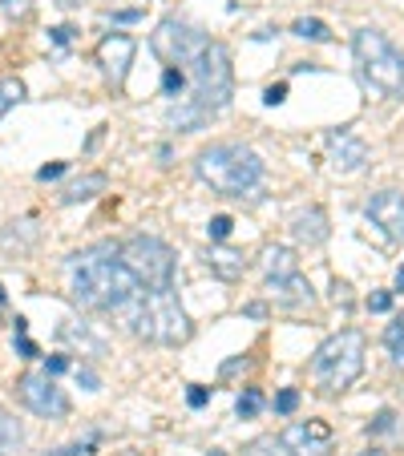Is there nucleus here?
<instances>
[{"label": "nucleus", "instance_id": "1", "mask_svg": "<svg viewBox=\"0 0 404 456\" xmlns=\"http://www.w3.org/2000/svg\"><path fill=\"white\" fill-rule=\"evenodd\" d=\"M186 77H190V93L166 113V125L178 129V134H194V129L215 122L218 113L230 105V97H235V57H230V45L206 41L194 53V61L186 65Z\"/></svg>", "mask_w": 404, "mask_h": 456}, {"label": "nucleus", "instance_id": "2", "mask_svg": "<svg viewBox=\"0 0 404 456\" xmlns=\"http://www.w3.org/2000/svg\"><path fill=\"white\" fill-rule=\"evenodd\" d=\"M65 275H69V299L81 311H122L142 291L117 259V243H97L73 255Z\"/></svg>", "mask_w": 404, "mask_h": 456}, {"label": "nucleus", "instance_id": "3", "mask_svg": "<svg viewBox=\"0 0 404 456\" xmlns=\"http://www.w3.org/2000/svg\"><path fill=\"white\" fill-rule=\"evenodd\" d=\"M352 53H356V77H360L368 97L376 101L404 97V53L388 41L384 28H372V25L356 28Z\"/></svg>", "mask_w": 404, "mask_h": 456}, {"label": "nucleus", "instance_id": "4", "mask_svg": "<svg viewBox=\"0 0 404 456\" xmlns=\"http://www.w3.org/2000/svg\"><path fill=\"white\" fill-rule=\"evenodd\" d=\"M194 174H198V182H206L215 194L243 198L263 182L267 166H263V158H259L251 146H243V142H215V146L198 149Z\"/></svg>", "mask_w": 404, "mask_h": 456}, {"label": "nucleus", "instance_id": "5", "mask_svg": "<svg viewBox=\"0 0 404 456\" xmlns=\"http://www.w3.org/2000/svg\"><path fill=\"white\" fill-rule=\"evenodd\" d=\"M364 356H368V339L356 327L328 335L312 356V380L324 396H340L348 392L360 376H364Z\"/></svg>", "mask_w": 404, "mask_h": 456}, {"label": "nucleus", "instance_id": "6", "mask_svg": "<svg viewBox=\"0 0 404 456\" xmlns=\"http://www.w3.org/2000/svg\"><path fill=\"white\" fill-rule=\"evenodd\" d=\"M117 259L134 275V283L146 287V291H158V287H174V271H178V259H174V247L162 243L154 235H134L117 247Z\"/></svg>", "mask_w": 404, "mask_h": 456}, {"label": "nucleus", "instance_id": "7", "mask_svg": "<svg viewBox=\"0 0 404 456\" xmlns=\"http://www.w3.org/2000/svg\"><path fill=\"white\" fill-rule=\"evenodd\" d=\"M142 311H146V344H162V347H178L190 339V315L182 311L174 287H158L146 291L142 287Z\"/></svg>", "mask_w": 404, "mask_h": 456}, {"label": "nucleus", "instance_id": "8", "mask_svg": "<svg viewBox=\"0 0 404 456\" xmlns=\"http://www.w3.org/2000/svg\"><path fill=\"white\" fill-rule=\"evenodd\" d=\"M206 41L211 37H206L198 25H190V21H182V16H166V21H158V28L150 33V53L162 65L186 69V65L194 61V53H198Z\"/></svg>", "mask_w": 404, "mask_h": 456}, {"label": "nucleus", "instance_id": "9", "mask_svg": "<svg viewBox=\"0 0 404 456\" xmlns=\"http://www.w3.org/2000/svg\"><path fill=\"white\" fill-rule=\"evenodd\" d=\"M16 400L45 420H65L69 408H73L69 396H65V388H57V376H45V371H25V376L16 380Z\"/></svg>", "mask_w": 404, "mask_h": 456}, {"label": "nucleus", "instance_id": "10", "mask_svg": "<svg viewBox=\"0 0 404 456\" xmlns=\"http://www.w3.org/2000/svg\"><path fill=\"white\" fill-rule=\"evenodd\" d=\"M134 53H138V41L129 37V33H110V37H101L97 65H101V73H105V81H110L114 89L126 85L129 65H134Z\"/></svg>", "mask_w": 404, "mask_h": 456}, {"label": "nucleus", "instance_id": "11", "mask_svg": "<svg viewBox=\"0 0 404 456\" xmlns=\"http://www.w3.org/2000/svg\"><path fill=\"white\" fill-rule=\"evenodd\" d=\"M279 440L291 448V456H328L331 452V428L324 420H295L279 432Z\"/></svg>", "mask_w": 404, "mask_h": 456}, {"label": "nucleus", "instance_id": "12", "mask_svg": "<svg viewBox=\"0 0 404 456\" xmlns=\"http://www.w3.org/2000/svg\"><path fill=\"white\" fill-rule=\"evenodd\" d=\"M364 214L376 222L392 243H404V194L400 190H380V194H372Z\"/></svg>", "mask_w": 404, "mask_h": 456}, {"label": "nucleus", "instance_id": "13", "mask_svg": "<svg viewBox=\"0 0 404 456\" xmlns=\"http://www.w3.org/2000/svg\"><path fill=\"white\" fill-rule=\"evenodd\" d=\"M328 161L336 174H360L368 166V142L348 134V129L328 134Z\"/></svg>", "mask_w": 404, "mask_h": 456}, {"label": "nucleus", "instance_id": "14", "mask_svg": "<svg viewBox=\"0 0 404 456\" xmlns=\"http://www.w3.org/2000/svg\"><path fill=\"white\" fill-rule=\"evenodd\" d=\"M328 235H331V226H328V210L324 206H307L291 218V238L299 247H324Z\"/></svg>", "mask_w": 404, "mask_h": 456}, {"label": "nucleus", "instance_id": "15", "mask_svg": "<svg viewBox=\"0 0 404 456\" xmlns=\"http://www.w3.org/2000/svg\"><path fill=\"white\" fill-rule=\"evenodd\" d=\"M267 291H271V303H275V307H287V311L291 307H312V303H316V291H312V283H307L299 271L287 275V279H271Z\"/></svg>", "mask_w": 404, "mask_h": 456}, {"label": "nucleus", "instance_id": "16", "mask_svg": "<svg viewBox=\"0 0 404 456\" xmlns=\"http://www.w3.org/2000/svg\"><path fill=\"white\" fill-rule=\"evenodd\" d=\"M206 267H211V275L227 279V283L243 279V271H247V263H243V250L227 247V243H211V250H206Z\"/></svg>", "mask_w": 404, "mask_h": 456}, {"label": "nucleus", "instance_id": "17", "mask_svg": "<svg viewBox=\"0 0 404 456\" xmlns=\"http://www.w3.org/2000/svg\"><path fill=\"white\" fill-rule=\"evenodd\" d=\"M105 186H110V178H105L101 170L81 174V178H73V182L61 190V206H77V202H89V198L105 194Z\"/></svg>", "mask_w": 404, "mask_h": 456}, {"label": "nucleus", "instance_id": "18", "mask_svg": "<svg viewBox=\"0 0 404 456\" xmlns=\"http://www.w3.org/2000/svg\"><path fill=\"white\" fill-rule=\"evenodd\" d=\"M299 271V259H295V250L291 247H271L263 255V275H267V283L271 279H287V275Z\"/></svg>", "mask_w": 404, "mask_h": 456}, {"label": "nucleus", "instance_id": "19", "mask_svg": "<svg viewBox=\"0 0 404 456\" xmlns=\"http://www.w3.org/2000/svg\"><path fill=\"white\" fill-rule=\"evenodd\" d=\"M37 218H21V222H9V230L0 235V243H4V250H25V247H33L37 243Z\"/></svg>", "mask_w": 404, "mask_h": 456}, {"label": "nucleus", "instance_id": "20", "mask_svg": "<svg viewBox=\"0 0 404 456\" xmlns=\"http://www.w3.org/2000/svg\"><path fill=\"white\" fill-rule=\"evenodd\" d=\"M21 444H25V432L16 424V416L9 408H0V456H16L21 452Z\"/></svg>", "mask_w": 404, "mask_h": 456}, {"label": "nucleus", "instance_id": "21", "mask_svg": "<svg viewBox=\"0 0 404 456\" xmlns=\"http://www.w3.org/2000/svg\"><path fill=\"white\" fill-rule=\"evenodd\" d=\"M61 339H69V344H77V347H85L93 359L105 356V344H101L93 332H89L85 323H61Z\"/></svg>", "mask_w": 404, "mask_h": 456}, {"label": "nucleus", "instance_id": "22", "mask_svg": "<svg viewBox=\"0 0 404 456\" xmlns=\"http://www.w3.org/2000/svg\"><path fill=\"white\" fill-rule=\"evenodd\" d=\"M291 33L303 37V41H316V45H328V41H331V28L324 25L319 16H299V21L291 25Z\"/></svg>", "mask_w": 404, "mask_h": 456}, {"label": "nucleus", "instance_id": "23", "mask_svg": "<svg viewBox=\"0 0 404 456\" xmlns=\"http://www.w3.org/2000/svg\"><path fill=\"white\" fill-rule=\"evenodd\" d=\"M263 408H267V400H263L259 388H243L239 400H235V416H239V420H255Z\"/></svg>", "mask_w": 404, "mask_h": 456}, {"label": "nucleus", "instance_id": "24", "mask_svg": "<svg viewBox=\"0 0 404 456\" xmlns=\"http://www.w3.org/2000/svg\"><path fill=\"white\" fill-rule=\"evenodd\" d=\"M243 456H291V448L279 436H255L247 448H243Z\"/></svg>", "mask_w": 404, "mask_h": 456}, {"label": "nucleus", "instance_id": "25", "mask_svg": "<svg viewBox=\"0 0 404 456\" xmlns=\"http://www.w3.org/2000/svg\"><path fill=\"white\" fill-rule=\"evenodd\" d=\"M21 101H25V85H21L16 77H4V81H0V117L9 110H16Z\"/></svg>", "mask_w": 404, "mask_h": 456}, {"label": "nucleus", "instance_id": "26", "mask_svg": "<svg viewBox=\"0 0 404 456\" xmlns=\"http://www.w3.org/2000/svg\"><path fill=\"white\" fill-rule=\"evenodd\" d=\"M384 344H388V351H392V359L404 368V315H396V319L384 327Z\"/></svg>", "mask_w": 404, "mask_h": 456}, {"label": "nucleus", "instance_id": "27", "mask_svg": "<svg viewBox=\"0 0 404 456\" xmlns=\"http://www.w3.org/2000/svg\"><path fill=\"white\" fill-rule=\"evenodd\" d=\"M162 93H166V97H182V93H186V69H178V65H166V73H162Z\"/></svg>", "mask_w": 404, "mask_h": 456}, {"label": "nucleus", "instance_id": "28", "mask_svg": "<svg viewBox=\"0 0 404 456\" xmlns=\"http://www.w3.org/2000/svg\"><path fill=\"white\" fill-rule=\"evenodd\" d=\"M299 388H279L275 400H271V408H275V416H295V408H299Z\"/></svg>", "mask_w": 404, "mask_h": 456}, {"label": "nucleus", "instance_id": "29", "mask_svg": "<svg viewBox=\"0 0 404 456\" xmlns=\"http://www.w3.org/2000/svg\"><path fill=\"white\" fill-rule=\"evenodd\" d=\"M230 230H235V218H230V214H215V218L206 222V235H211V243H227Z\"/></svg>", "mask_w": 404, "mask_h": 456}, {"label": "nucleus", "instance_id": "30", "mask_svg": "<svg viewBox=\"0 0 404 456\" xmlns=\"http://www.w3.org/2000/svg\"><path fill=\"white\" fill-rule=\"evenodd\" d=\"M380 432H396V412L392 408H380L372 424H368V436H380Z\"/></svg>", "mask_w": 404, "mask_h": 456}, {"label": "nucleus", "instance_id": "31", "mask_svg": "<svg viewBox=\"0 0 404 456\" xmlns=\"http://www.w3.org/2000/svg\"><path fill=\"white\" fill-rule=\"evenodd\" d=\"M364 307L372 311V315H384V311H392V291H372V295L364 299Z\"/></svg>", "mask_w": 404, "mask_h": 456}, {"label": "nucleus", "instance_id": "32", "mask_svg": "<svg viewBox=\"0 0 404 456\" xmlns=\"http://www.w3.org/2000/svg\"><path fill=\"white\" fill-rule=\"evenodd\" d=\"M247 368H251V359H247V356H235V359H227V364L218 368V376H223V380H230V376H239V371H247Z\"/></svg>", "mask_w": 404, "mask_h": 456}, {"label": "nucleus", "instance_id": "33", "mask_svg": "<svg viewBox=\"0 0 404 456\" xmlns=\"http://www.w3.org/2000/svg\"><path fill=\"white\" fill-rule=\"evenodd\" d=\"M65 170H69L65 161H49V166H41V170H37V182H57Z\"/></svg>", "mask_w": 404, "mask_h": 456}, {"label": "nucleus", "instance_id": "34", "mask_svg": "<svg viewBox=\"0 0 404 456\" xmlns=\"http://www.w3.org/2000/svg\"><path fill=\"white\" fill-rule=\"evenodd\" d=\"M206 400H211V388H202V383H190L186 404H190V408H206Z\"/></svg>", "mask_w": 404, "mask_h": 456}, {"label": "nucleus", "instance_id": "35", "mask_svg": "<svg viewBox=\"0 0 404 456\" xmlns=\"http://www.w3.org/2000/svg\"><path fill=\"white\" fill-rule=\"evenodd\" d=\"M263 101H267V105H283V101H287V81H279V85H267Z\"/></svg>", "mask_w": 404, "mask_h": 456}, {"label": "nucleus", "instance_id": "36", "mask_svg": "<svg viewBox=\"0 0 404 456\" xmlns=\"http://www.w3.org/2000/svg\"><path fill=\"white\" fill-rule=\"evenodd\" d=\"M49 37H53V45H69V41L77 37V28L73 25H57V28H49Z\"/></svg>", "mask_w": 404, "mask_h": 456}, {"label": "nucleus", "instance_id": "37", "mask_svg": "<svg viewBox=\"0 0 404 456\" xmlns=\"http://www.w3.org/2000/svg\"><path fill=\"white\" fill-rule=\"evenodd\" d=\"M45 376H61V371H69V356H53V359H45Z\"/></svg>", "mask_w": 404, "mask_h": 456}, {"label": "nucleus", "instance_id": "38", "mask_svg": "<svg viewBox=\"0 0 404 456\" xmlns=\"http://www.w3.org/2000/svg\"><path fill=\"white\" fill-rule=\"evenodd\" d=\"M16 351H21V359H37V356H41L37 344H33L28 335H16Z\"/></svg>", "mask_w": 404, "mask_h": 456}, {"label": "nucleus", "instance_id": "39", "mask_svg": "<svg viewBox=\"0 0 404 456\" xmlns=\"http://www.w3.org/2000/svg\"><path fill=\"white\" fill-rule=\"evenodd\" d=\"M77 383H81L85 392H97V388H101V380H97V376H93L89 368H77Z\"/></svg>", "mask_w": 404, "mask_h": 456}, {"label": "nucleus", "instance_id": "40", "mask_svg": "<svg viewBox=\"0 0 404 456\" xmlns=\"http://www.w3.org/2000/svg\"><path fill=\"white\" fill-rule=\"evenodd\" d=\"M117 21V25H134V21H142V9H117V13H110Z\"/></svg>", "mask_w": 404, "mask_h": 456}, {"label": "nucleus", "instance_id": "41", "mask_svg": "<svg viewBox=\"0 0 404 456\" xmlns=\"http://www.w3.org/2000/svg\"><path fill=\"white\" fill-rule=\"evenodd\" d=\"M243 315H247V319H267V315H271V307H267V303H247V307H243Z\"/></svg>", "mask_w": 404, "mask_h": 456}, {"label": "nucleus", "instance_id": "42", "mask_svg": "<svg viewBox=\"0 0 404 456\" xmlns=\"http://www.w3.org/2000/svg\"><path fill=\"white\" fill-rule=\"evenodd\" d=\"M331 299H336V303H344V307H348V283H336V287H331Z\"/></svg>", "mask_w": 404, "mask_h": 456}, {"label": "nucleus", "instance_id": "43", "mask_svg": "<svg viewBox=\"0 0 404 456\" xmlns=\"http://www.w3.org/2000/svg\"><path fill=\"white\" fill-rule=\"evenodd\" d=\"M85 0H57V9H65V13H73V9H81Z\"/></svg>", "mask_w": 404, "mask_h": 456}, {"label": "nucleus", "instance_id": "44", "mask_svg": "<svg viewBox=\"0 0 404 456\" xmlns=\"http://www.w3.org/2000/svg\"><path fill=\"white\" fill-rule=\"evenodd\" d=\"M396 291H404V263L396 267Z\"/></svg>", "mask_w": 404, "mask_h": 456}, {"label": "nucleus", "instance_id": "45", "mask_svg": "<svg viewBox=\"0 0 404 456\" xmlns=\"http://www.w3.org/2000/svg\"><path fill=\"white\" fill-rule=\"evenodd\" d=\"M356 456H384L380 448H364V452H356Z\"/></svg>", "mask_w": 404, "mask_h": 456}, {"label": "nucleus", "instance_id": "46", "mask_svg": "<svg viewBox=\"0 0 404 456\" xmlns=\"http://www.w3.org/2000/svg\"><path fill=\"white\" fill-rule=\"evenodd\" d=\"M206 456H223V448H211V452H206Z\"/></svg>", "mask_w": 404, "mask_h": 456}, {"label": "nucleus", "instance_id": "47", "mask_svg": "<svg viewBox=\"0 0 404 456\" xmlns=\"http://www.w3.org/2000/svg\"><path fill=\"white\" fill-rule=\"evenodd\" d=\"M0 303H4V287H0Z\"/></svg>", "mask_w": 404, "mask_h": 456}]
</instances>
